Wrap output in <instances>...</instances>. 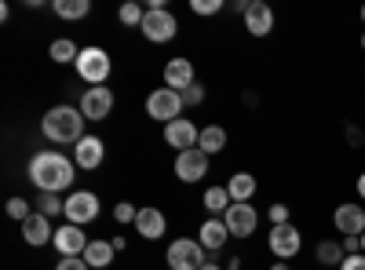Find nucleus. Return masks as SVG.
Masks as SVG:
<instances>
[{
  "label": "nucleus",
  "instance_id": "nucleus-8",
  "mask_svg": "<svg viewBox=\"0 0 365 270\" xmlns=\"http://www.w3.org/2000/svg\"><path fill=\"white\" fill-rule=\"evenodd\" d=\"M223 223L230 230V237H252L256 227H259V212H256V204H230L227 212H223Z\"/></svg>",
  "mask_w": 365,
  "mask_h": 270
},
{
  "label": "nucleus",
  "instance_id": "nucleus-20",
  "mask_svg": "<svg viewBox=\"0 0 365 270\" xmlns=\"http://www.w3.org/2000/svg\"><path fill=\"white\" fill-rule=\"evenodd\" d=\"M227 237H230V230H227V223L223 219H205L201 223V230H197V242L205 245V252H220L223 245H227Z\"/></svg>",
  "mask_w": 365,
  "mask_h": 270
},
{
  "label": "nucleus",
  "instance_id": "nucleus-30",
  "mask_svg": "<svg viewBox=\"0 0 365 270\" xmlns=\"http://www.w3.org/2000/svg\"><path fill=\"white\" fill-rule=\"evenodd\" d=\"M190 11L194 15H220L223 11V0H190Z\"/></svg>",
  "mask_w": 365,
  "mask_h": 270
},
{
  "label": "nucleus",
  "instance_id": "nucleus-38",
  "mask_svg": "<svg viewBox=\"0 0 365 270\" xmlns=\"http://www.w3.org/2000/svg\"><path fill=\"white\" fill-rule=\"evenodd\" d=\"M358 197H361V201H365V172H361V175H358Z\"/></svg>",
  "mask_w": 365,
  "mask_h": 270
},
{
  "label": "nucleus",
  "instance_id": "nucleus-1",
  "mask_svg": "<svg viewBox=\"0 0 365 270\" xmlns=\"http://www.w3.org/2000/svg\"><path fill=\"white\" fill-rule=\"evenodd\" d=\"M73 172H77V165L66 154H58V150H41V154L29 157V168H26L29 183L41 194H58V190L73 187Z\"/></svg>",
  "mask_w": 365,
  "mask_h": 270
},
{
  "label": "nucleus",
  "instance_id": "nucleus-37",
  "mask_svg": "<svg viewBox=\"0 0 365 270\" xmlns=\"http://www.w3.org/2000/svg\"><path fill=\"white\" fill-rule=\"evenodd\" d=\"M347 139H351V146H358L361 142V132L358 128H347Z\"/></svg>",
  "mask_w": 365,
  "mask_h": 270
},
{
  "label": "nucleus",
  "instance_id": "nucleus-17",
  "mask_svg": "<svg viewBox=\"0 0 365 270\" xmlns=\"http://www.w3.org/2000/svg\"><path fill=\"white\" fill-rule=\"evenodd\" d=\"M241 19H245V29L252 37H267L274 29V11H270V4H263V0H249V11Z\"/></svg>",
  "mask_w": 365,
  "mask_h": 270
},
{
  "label": "nucleus",
  "instance_id": "nucleus-13",
  "mask_svg": "<svg viewBox=\"0 0 365 270\" xmlns=\"http://www.w3.org/2000/svg\"><path fill=\"white\" fill-rule=\"evenodd\" d=\"M103 157H106V146H103V139H99V135H84V139L73 146V165H77V168H84V172L99 168V165H103Z\"/></svg>",
  "mask_w": 365,
  "mask_h": 270
},
{
  "label": "nucleus",
  "instance_id": "nucleus-28",
  "mask_svg": "<svg viewBox=\"0 0 365 270\" xmlns=\"http://www.w3.org/2000/svg\"><path fill=\"white\" fill-rule=\"evenodd\" d=\"M37 212L48 216V219H55L58 212H66V201H58V194H41L37 197Z\"/></svg>",
  "mask_w": 365,
  "mask_h": 270
},
{
  "label": "nucleus",
  "instance_id": "nucleus-12",
  "mask_svg": "<svg viewBox=\"0 0 365 270\" xmlns=\"http://www.w3.org/2000/svg\"><path fill=\"white\" fill-rule=\"evenodd\" d=\"M81 113L88 117V121H106V117L113 113V92L110 88H88V92L81 95Z\"/></svg>",
  "mask_w": 365,
  "mask_h": 270
},
{
  "label": "nucleus",
  "instance_id": "nucleus-22",
  "mask_svg": "<svg viewBox=\"0 0 365 270\" xmlns=\"http://www.w3.org/2000/svg\"><path fill=\"white\" fill-rule=\"evenodd\" d=\"M113 242H103V237H99V242H88V249H84V263L91 266V270H106L110 263H113Z\"/></svg>",
  "mask_w": 365,
  "mask_h": 270
},
{
  "label": "nucleus",
  "instance_id": "nucleus-9",
  "mask_svg": "<svg viewBox=\"0 0 365 270\" xmlns=\"http://www.w3.org/2000/svg\"><path fill=\"white\" fill-rule=\"evenodd\" d=\"M66 223H77V227H88L91 219L99 216V197L91 194V190H73L66 197Z\"/></svg>",
  "mask_w": 365,
  "mask_h": 270
},
{
  "label": "nucleus",
  "instance_id": "nucleus-10",
  "mask_svg": "<svg viewBox=\"0 0 365 270\" xmlns=\"http://www.w3.org/2000/svg\"><path fill=\"white\" fill-rule=\"evenodd\" d=\"M175 175L182 179V183H201V179L208 175V154L201 146L175 154Z\"/></svg>",
  "mask_w": 365,
  "mask_h": 270
},
{
  "label": "nucleus",
  "instance_id": "nucleus-40",
  "mask_svg": "<svg viewBox=\"0 0 365 270\" xmlns=\"http://www.w3.org/2000/svg\"><path fill=\"white\" fill-rule=\"evenodd\" d=\"M270 270H292V266H289V263H274Z\"/></svg>",
  "mask_w": 365,
  "mask_h": 270
},
{
  "label": "nucleus",
  "instance_id": "nucleus-6",
  "mask_svg": "<svg viewBox=\"0 0 365 270\" xmlns=\"http://www.w3.org/2000/svg\"><path fill=\"white\" fill-rule=\"evenodd\" d=\"M143 37L150 41V44H168L172 37H175V29H179V22H175V15L168 11V8H146V19H143Z\"/></svg>",
  "mask_w": 365,
  "mask_h": 270
},
{
  "label": "nucleus",
  "instance_id": "nucleus-18",
  "mask_svg": "<svg viewBox=\"0 0 365 270\" xmlns=\"http://www.w3.org/2000/svg\"><path fill=\"white\" fill-rule=\"evenodd\" d=\"M190 84H194V63H190V58H168L165 88H172V92H187Z\"/></svg>",
  "mask_w": 365,
  "mask_h": 270
},
{
  "label": "nucleus",
  "instance_id": "nucleus-34",
  "mask_svg": "<svg viewBox=\"0 0 365 270\" xmlns=\"http://www.w3.org/2000/svg\"><path fill=\"white\" fill-rule=\"evenodd\" d=\"M179 95H182V106H201V103H205V88L194 81L187 92H179Z\"/></svg>",
  "mask_w": 365,
  "mask_h": 270
},
{
  "label": "nucleus",
  "instance_id": "nucleus-7",
  "mask_svg": "<svg viewBox=\"0 0 365 270\" xmlns=\"http://www.w3.org/2000/svg\"><path fill=\"white\" fill-rule=\"evenodd\" d=\"M267 249L285 263V259L299 256V249H303V234H299L292 223H285V227H270V234H267Z\"/></svg>",
  "mask_w": 365,
  "mask_h": 270
},
{
  "label": "nucleus",
  "instance_id": "nucleus-14",
  "mask_svg": "<svg viewBox=\"0 0 365 270\" xmlns=\"http://www.w3.org/2000/svg\"><path fill=\"white\" fill-rule=\"evenodd\" d=\"M51 245L58 249V256H84V249H88L84 227H77V223H66V227H58V230H55V242H51Z\"/></svg>",
  "mask_w": 365,
  "mask_h": 270
},
{
  "label": "nucleus",
  "instance_id": "nucleus-5",
  "mask_svg": "<svg viewBox=\"0 0 365 270\" xmlns=\"http://www.w3.org/2000/svg\"><path fill=\"white\" fill-rule=\"evenodd\" d=\"M146 113L161 125H172L182 117V95L172 92V88H154V92L146 95Z\"/></svg>",
  "mask_w": 365,
  "mask_h": 270
},
{
  "label": "nucleus",
  "instance_id": "nucleus-24",
  "mask_svg": "<svg viewBox=\"0 0 365 270\" xmlns=\"http://www.w3.org/2000/svg\"><path fill=\"white\" fill-rule=\"evenodd\" d=\"M197 146L205 150L208 157H212V154H220V150H227V128H220V125H208V128H201Z\"/></svg>",
  "mask_w": 365,
  "mask_h": 270
},
{
  "label": "nucleus",
  "instance_id": "nucleus-3",
  "mask_svg": "<svg viewBox=\"0 0 365 270\" xmlns=\"http://www.w3.org/2000/svg\"><path fill=\"white\" fill-rule=\"evenodd\" d=\"M73 70H77V77L84 81V84H91V88H103L106 81H110V70H113V63H110V55L103 51V48H81V55H77V63H73Z\"/></svg>",
  "mask_w": 365,
  "mask_h": 270
},
{
  "label": "nucleus",
  "instance_id": "nucleus-31",
  "mask_svg": "<svg viewBox=\"0 0 365 270\" xmlns=\"http://www.w3.org/2000/svg\"><path fill=\"white\" fill-rule=\"evenodd\" d=\"M8 216H11V219H19V223H26L29 216H34V212H29V201L11 197V201H8Z\"/></svg>",
  "mask_w": 365,
  "mask_h": 270
},
{
  "label": "nucleus",
  "instance_id": "nucleus-25",
  "mask_svg": "<svg viewBox=\"0 0 365 270\" xmlns=\"http://www.w3.org/2000/svg\"><path fill=\"white\" fill-rule=\"evenodd\" d=\"M48 55H51V63H58V66H66V63H77V44L70 41V37H58V41H51V48H48Z\"/></svg>",
  "mask_w": 365,
  "mask_h": 270
},
{
  "label": "nucleus",
  "instance_id": "nucleus-21",
  "mask_svg": "<svg viewBox=\"0 0 365 270\" xmlns=\"http://www.w3.org/2000/svg\"><path fill=\"white\" fill-rule=\"evenodd\" d=\"M227 194H230L234 204L252 201V197H256V175H252V172H234V175L227 179Z\"/></svg>",
  "mask_w": 365,
  "mask_h": 270
},
{
  "label": "nucleus",
  "instance_id": "nucleus-27",
  "mask_svg": "<svg viewBox=\"0 0 365 270\" xmlns=\"http://www.w3.org/2000/svg\"><path fill=\"white\" fill-rule=\"evenodd\" d=\"M201 204L208 208L212 216H220V212H227V208H230L234 201H230L227 187H208V190H205V201H201Z\"/></svg>",
  "mask_w": 365,
  "mask_h": 270
},
{
  "label": "nucleus",
  "instance_id": "nucleus-35",
  "mask_svg": "<svg viewBox=\"0 0 365 270\" xmlns=\"http://www.w3.org/2000/svg\"><path fill=\"white\" fill-rule=\"evenodd\" d=\"M55 270H91V266L84 263V256H63L55 263Z\"/></svg>",
  "mask_w": 365,
  "mask_h": 270
},
{
  "label": "nucleus",
  "instance_id": "nucleus-32",
  "mask_svg": "<svg viewBox=\"0 0 365 270\" xmlns=\"http://www.w3.org/2000/svg\"><path fill=\"white\" fill-rule=\"evenodd\" d=\"M135 216H139V208H135L132 201H120V204L113 208V219H117V223H135Z\"/></svg>",
  "mask_w": 365,
  "mask_h": 270
},
{
  "label": "nucleus",
  "instance_id": "nucleus-19",
  "mask_svg": "<svg viewBox=\"0 0 365 270\" xmlns=\"http://www.w3.org/2000/svg\"><path fill=\"white\" fill-rule=\"evenodd\" d=\"M22 237H26V245H34V249H41V245L55 242L51 219H48V216H41V212H34V216H29V219L22 223Z\"/></svg>",
  "mask_w": 365,
  "mask_h": 270
},
{
  "label": "nucleus",
  "instance_id": "nucleus-43",
  "mask_svg": "<svg viewBox=\"0 0 365 270\" xmlns=\"http://www.w3.org/2000/svg\"><path fill=\"white\" fill-rule=\"evenodd\" d=\"M361 22H365V8H361Z\"/></svg>",
  "mask_w": 365,
  "mask_h": 270
},
{
  "label": "nucleus",
  "instance_id": "nucleus-2",
  "mask_svg": "<svg viewBox=\"0 0 365 270\" xmlns=\"http://www.w3.org/2000/svg\"><path fill=\"white\" fill-rule=\"evenodd\" d=\"M84 121L88 117L81 113V106H51L41 121V132L58 146H77L84 139Z\"/></svg>",
  "mask_w": 365,
  "mask_h": 270
},
{
  "label": "nucleus",
  "instance_id": "nucleus-4",
  "mask_svg": "<svg viewBox=\"0 0 365 270\" xmlns=\"http://www.w3.org/2000/svg\"><path fill=\"white\" fill-rule=\"evenodd\" d=\"M165 263L172 270H201L208 263V256H205V245L194 242V237H175L165 252Z\"/></svg>",
  "mask_w": 365,
  "mask_h": 270
},
{
  "label": "nucleus",
  "instance_id": "nucleus-16",
  "mask_svg": "<svg viewBox=\"0 0 365 270\" xmlns=\"http://www.w3.org/2000/svg\"><path fill=\"white\" fill-rule=\"evenodd\" d=\"M132 227L139 230V237H146V242H158V237L168 230V219H165L161 208L146 204V208H139V216H135V223H132Z\"/></svg>",
  "mask_w": 365,
  "mask_h": 270
},
{
  "label": "nucleus",
  "instance_id": "nucleus-23",
  "mask_svg": "<svg viewBox=\"0 0 365 270\" xmlns=\"http://www.w3.org/2000/svg\"><path fill=\"white\" fill-rule=\"evenodd\" d=\"M344 256H347L344 242H332V237H325V242L314 245V263H322V266H340Z\"/></svg>",
  "mask_w": 365,
  "mask_h": 270
},
{
  "label": "nucleus",
  "instance_id": "nucleus-11",
  "mask_svg": "<svg viewBox=\"0 0 365 270\" xmlns=\"http://www.w3.org/2000/svg\"><path fill=\"white\" fill-rule=\"evenodd\" d=\"M332 227H336L344 237H361L365 234V208L361 204H336V212H332Z\"/></svg>",
  "mask_w": 365,
  "mask_h": 270
},
{
  "label": "nucleus",
  "instance_id": "nucleus-26",
  "mask_svg": "<svg viewBox=\"0 0 365 270\" xmlns=\"http://www.w3.org/2000/svg\"><path fill=\"white\" fill-rule=\"evenodd\" d=\"M51 11H55L58 19L73 22V19H84V15L91 11V4H88V0H55V4H51Z\"/></svg>",
  "mask_w": 365,
  "mask_h": 270
},
{
  "label": "nucleus",
  "instance_id": "nucleus-41",
  "mask_svg": "<svg viewBox=\"0 0 365 270\" xmlns=\"http://www.w3.org/2000/svg\"><path fill=\"white\" fill-rule=\"evenodd\" d=\"M361 256H365V234H361Z\"/></svg>",
  "mask_w": 365,
  "mask_h": 270
},
{
  "label": "nucleus",
  "instance_id": "nucleus-15",
  "mask_svg": "<svg viewBox=\"0 0 365 270\" xmlns=\"http://www.w3.org/2000/svg\"><path fill=\"white\" fill-rule=\"evenodd\" d=\"M197 139H201V132L194 128V121H187V117H179V121L165 125V142L172 150H179V154H182V150H194Z\"/></svg>",
  "mask_w": 365,
  "mask_h": 270
},
{
  "label": "nucleus",
  "instance_id": "nucleus-33",
  "mask_svg": "<svg viewBox=\"0 0 365 270\" xmlns=\"http://www.w3.org/2000/svg\"><path fill=\"white\" fill-rule=\"evenodd\" d=\"M267 216H270V223H274V227H285V223H292V219H289L292 212H289V204H285V201L270 204V212H267Z\"/></svg>",
  "mask_w": 365,
  "mask_h": 270
},
{
  "label": "nucleus",
  "instance_id": "nucleus-39",
  "mask_svg": "<svg viewBox=\"0 0 365 270\" xmlns=\"http://www.w3.org/2000/svg\"><path fill=\"white\" fill-rule=\"evenodd\" d=\"M201 270H223V266H220V263H212V259H208V263H205Z\"/></svg>",
  "mask_w": 365,
  "mask_h": 270
},
{
  "label": "nucleus",
  "instance_id": "nucleus-29",
  "mask_svg": "<svg viewBox=\"0 0 365 270\" xmlns=\"http://www.w3.org/2000/svg\"><path fill=\"white\" fill-rule=\"evenodd\" d=\"M117 19L125 22V26H143V19H146V8H143V4H135V0H128V4H120Z\"/></svg>",
  "mask_w": 365,
  "mask_h": 270
},
{
  "label": "nucleus",
  "instance_id": "nucleus-42",
  "mask_svg": "<svg viewBox=\"0 0 365 270\" xmlns=\"http://www.w3.org/2000/svg\"><path fill=\"white\" fill-rule=\"evenodd\" d=\"M361 51H365V33H361Z\"/></svg>",
  "mask_w": 365,
  "mask_h": 270
},
{
  "label": "nucleus",
  "instance_id": "nucleus-36",
  "mask_svg": "<svg viewBox=\"0 0 365 270\" xmlns=\"http://www.w3.org/2000/svg\"><path fill=\"white\" fill-rule=\"evenodd\" d=\"M336 270H365V256H361V252H358V256H344V263H340Z\"/></svg>",
  "mask_w": 365,
  "mask_h": 270
}]
</instances>
